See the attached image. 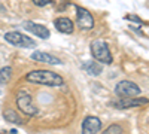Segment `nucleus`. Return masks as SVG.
<instances>
[{"label": "nucleus", "instance_id": "nucleus-14", "mask_svg": "<svg viewBox=\"0 0 149 134\" xmlns=\"http://www.w3.org/2000/svg\"><path fill=\"white\" fill-rule=\"evenodd\" d=\"M10 76H12V69L9 66L3 67L2 70H0V85H6L9 82Z\"/></svg>", "mask_w": 149, "mask_h": 134}, {"label": "nucleus", "instance_id": "nucleus-11", "mask_svg": "<svg viewBox=\"0 0 149 134\" xmlns=\"http://www.w3.org/2000/svg\"><path fill=\"white\" fill-rule=\"evenodd\" d=\"M54 26L60 33H64V34H72L73 33V22L72 19L63 17V18H57L54 21Z\"/></svg>", "mask_w": 149, "mask_h": 134}, {"label": "nucleus", "instance_id": "nucleus-17", "mask_svg": "<svg viewBox=\"0 0 149 134\" xmlns=\"http://www.w3.org/2000/svg\"><path fill=\"white\" fill-rule=\"evenodd\" d=\"M127 19H130V21H134L136 24H143V21H142L139 17H136V15H127Z\"/></svg>", "mask_w": 149, "mask_h": 134}, {"label": "nucleus", "instance_id": "nucleus-7", "mask_svg": "<svg viewBox=\"0 0 149 134\" xmlns=\"http://www.w3.org/2000/svg\"><path fill=\"white\" fill-rule=\"evenodd\" d=\"M76 22L81 28H93L94 27V18L90 14V10H86L85 8H78L76 10Z\"/></svg>", "mask_w": 149, "mask_h": 134}, {"label": "nucleus", "instance_id": "nucleus-5", "mask_svg": "<svg viewBox=\"0 0 149 134\" xmlns=\"http://www.w3.org/2000/svg\"><path fill=\"white\" fill-rule=\"evenodd\" d=\"M5 40L18 48H34L36 46L33 39H30L29 36L22 34L19 31H8L5 34Z\"/></svg>", "mask_w": 149, "mask_h": 134}, {"label": "nucleus", "instance_id": "nucleus-13", "mask_svg": "<svg viewBox=\"0 0 149 134\" xmlns=\"http://www.w3.org/2000/svg\"><path fill=\"white\" fill-rule=\"evenodd\" d=\"M3 118L8 121V122H10V124H17V125H21L24 121H22V118L15 112V110H12V109H6V110L3 112Z\"/></svg>", "mask_w": 149, "mask_h": 134}, {"label": "nucleus", "instance_id": "nucleus-1", "mask_svg": "<svg viewBox=\"0 0 149 134\" xmlns=\"http://www.w3.org/2000/svg\"><path fill=\"white\" fill-rule=\"evenodd\" d=\"M26 81L36 85H45V87H61L64 82L58 73L51 70H33L26 75Z\"/></svg>", "mask_w": 149, "mask_h": 134}, {"label": "nucleus", "instance_id": "nucleus-9", "mask_svg": "<svg viewBox=\"0 0 149 134\" xmlns=\"http://www.w3.org/2000/svg\"><path fill=\"white\" fill-rule=\"evenodd\" d=\"M102 130V121L97 116H88L82 122V134H97Z\"/></svg>", "mask_w": 149, "mask_h": 134}, {"label": "nucleus", "instance_id": "nucleus-15", "mask_svg": "<svg viewBox=\"0 0 149 134\" xmlns=\"http://www.w3.org/2000/svg\"><path fill=\"white\" fill-rule=\"evenodd\" d=\"M103 134H122V128L119 127V125H110Z\"/></svg>", "mask_w": 149, "mask_h": 134}, {"label": "nucleus", "instance_id": "nucleus-12", "mask_svg": "<svg viewBox=\"0 0 149 134\" xmlns=\"http://www.w3.org/2000/svg\"><path fill=\"white\" fill-rule=\"evenodd\" d=\"M82 69L88 73V75H91V76H98L102 73V70H103V67L98 64L95 60H94V61H85L82 64Z\"/></svg>", "mask_w": 149, "mask_h": 134}, {"label": "nucleus", "instance_id": "nucleus-2", "mask_svg": "<svg viewBox=\"0 0 149 134\" xmlns=\"http://www.w3.org/2000/svg\"><path fill=\"white\" fill-rule=\"evenodd\" d=\"M91 55L95 58L97 63H103V64L112 63V54H110V49L104 40L98 39L91 43Z\"/></svg>", "mask_w": 149, "mask_h": 134}, {"label": "nucleus", "instance_id": "nucleus-4", "mask_svg": "<svg viewBox=\"0 0 149 134\" xmlns=\"http://www.w3.org/2000/svg\"><path fill=\"white\" fill-rule=\"evenodd\" d=\"M17 106L24 115L33 116V115L37 113V107L33 104L31 97L27 91H18V94H17Z\"/></svg>", "mask_w": 149, "mask_h": 134}, {"label": "nucleus", "instance_id": "nucleus-16", "mask_svg": "<svg viewBox=\"0 0 149 134\" xmlns=\"http://www.w3.org/2000/svg\"><path fill=\"white\" fill-rule=\"evenodd\" d=\"M31 2L36 5V6H46V5H51L52 3V0H31Z\"/></svg>", "mask_w": 149, "mask_h": 134}, {"label": "nucleus", "instance_id": "nucleus-6", "mask_svg": "<svg viewBox=\"0 0 149 134\" xmlns=\"http://www.w3.org/2000/svg\"><path fill=\"white\" fill-rule=\"evenodd\" d=\"M22 27H24V30L30 31L31 34H36L39 39H48L49 34H51V33H49V30L45 26H42V24H36L33 21H24L22 22Z\"/></svg>", "mask_w": 149, "mask_h": 134}, {"label": "nucleus", "instance_id": "nucleus-10", "mask_svg": "<svg viewBox=\"0 0 149 134\" xmlns=\"http://www.w3.org/2000/svg\"><path fill=\"white\" fill-rule=\"evenodd\" d=\"M31 60L34 61H39V63H46V64H52V66H58L61 64L60 58L51 55V54H46V52H42V51H34L31 54Z\"/></svg>", "mask_w": 149, "mask_h": 134}, {"label": "nucleus", "instance_id": "nucleus-3", "mask_svg": "<svg viewBox=\"0 0 149 134\" xmlns=\"http://www.w3.org/2000/svg\"><path fill=\"white\" fill-rule=\"evenodd\" d=\"M115 94L122 99H133V97H139L140 88L131 81H121L115 85Z\"/></svg>", "mask_w": 149, "mask_h": 134}, {"label": "nucleus", "instance_id": "nucleus-8", "mask_svg": "<svg viewBox=\"0 0 149 134\" xmlns=\"http://www.w3.org/2000/svg\"><path fill=\"white\" fill-rule=\"evenodd\" d=\"M149 100L145 97H133V99H122L113 103V106L116 109H131V107H140L148 104Z\"/></svg>", "mask_w": 149, "mask_h": 134}]
</instances>
